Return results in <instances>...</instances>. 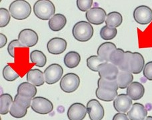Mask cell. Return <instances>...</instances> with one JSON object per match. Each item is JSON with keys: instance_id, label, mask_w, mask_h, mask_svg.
<instances>
[{"instance_id": "cell-1", "label": "cell", "mask_w": 152, "mask_h": 120, "mask_svg": "<svg viewBox=\"0 0 152 120\" xmlns=\"http://www.w3.org/2000/svg\"><path fill=\"white\" fill-rule=\"evenodd\" d=\"M9 11L11 15L15 20H23L31 15V7L25 0H15L10 4Z\"/></svg>"}, {"instance_id": "cell-2", "label": "cell", "mask_w": 152, "mask_h": 120, "mask_svg": "<svg viewBox=\"0 0 152 120\" xmlns=\"http://www.w3.org/2000/svg\"><path fill=\"white\" fill-rule=\"evenodd\" d=\"M34 12L42 20H50L55 15V5L50 0H39L34 5Z\"/></svg>"}, {"instance_id": "cell-3", "label": "cell", "mask_w": 152, "mask_h": 120, "mask_svg": "<svg viewBox=\"0 0 152 120\" xmlns=\"http://www.w3.org/2000/svg\"><path fill=\"white\" fill-rule=\"evenodd\" d=\"M72 34L78 42H86L93 36L94 28L88 21H80L73 27Z\"/></svg>"}, {"instance_id": "cell-4", "label": "cell", "mask_w": 152, "mask_h": 120, "mask_svg": "<svg viewBox=\"0 0 152 120\" xmlns=\"http://www.w3.org/2000/svg\"><path fill=\"white\" fill-rule=\"evenodd\" d=\"M31 108L34 112L42 115L51 113L53 110V103L43 97H35L32 100Z\"/></svg>"}, {"instance_id": "cell-5", "label": "cell", "mask_w": 152, "mask_h": 120, "mask_svg": "<svg viewBox=\"0 0 152 120\" xmlns=\"http://www.w3.org/2000/svg\"><path fill=\"white\" fill-rule=\"evenodd\" d=\"M60 88L66 93H73L76 91L80 84V78L74 73H68L64 75L60 81Z\"/></svg>"}, {"instance_id": "cell-6", "label": "cell", "mask_w": 152, "mask_h": 120, "mask_svg": "<svg viewBox=\"0 0 152 120\" xmlns=\"http://www.w3.org/2000/svg\"><path fill=\"white\" fill-rule=\"evenodd\" d=\"M43 73L46 83L48 85H53L61 80L64 69L59 64H53L46 68Z\"/></svg>"}, {"instance_id": "cell-7", "label": "cell", "mask_w": 152, "mask_h": 120, "mask_svg": "<svg viewBox=\"0 0 152 120\" xmlns=\"http://www.w3.org/2000/svg\"><path fill=\"white\" fill-rule=\"evenodd\" d=\"M39 40L37 33L31 29H24L18 35V40L23 48H31L36 45Z\"/></svg>"}, {"instance_id": "cell-8", "label": "cell", "mask_w": 152, "mask_h": 120, "mask_svg": "<svg viewBox=\"0 0 152 120\" xmlns=\"http://www.w3.org/2000/svg\"><path fill=\"white\" fill-rule=\"evenodd\" d=\"M119 70L116 65L110 62H104L98 67V73L100 78L106 80H116Z\"/></svg>"}, {"instance_id": "cell-9", "label": "cell", "mask_w": 152, "mask_h": 120, "mask_svg": "<svg viewBox=\"0 0 152 120\" xmlns=\"http://www.w3.org/2000/svg\"><path fill=\"white\" fill-rule=\"evenodd\" d=\"M107 14L102 7H94L86 13V18L88 22L93 25H101L105 21Z\"/></svg>"}, {"instance_id": "cell-10", "label": "cell", "mask_w": 152, "mask_h": 120, "mask_svg": "<svg viewBox=\"0 0 152 120\" xmlns=\"http://www.w3.org/2000/svg\"><path fill=\"white\" fill-rule=\"evenodd\" d=\"M87 111L90 120H102L105 115L104 108L97 100H91L87 103Z\"/></svg>"}, {"instance_id": "cell-11", "label": "cell", "mask_w": 152, "mask_h": 120, "mask_svg": "<svg viewBox=\"0 0 152 120\" xmlns=\"http://www.w3.org/2000/svg\"><path fill=\"white\" fill-rule=\"evenodd\" d=\"M134 18L140 25H147L152 21V10L146 5H140L134 10Z\"/></svg>"}, {"instance_id": "cell-12", "label": "cell", "mask_w": 152, "mask_h": 120, "mask_svg": "<svg viewBox=\"0 0 152 120\" xmlns=\"http://www.w3.org/2000/svg\"><path fill=\"white\" fill-rule=\"evenodd\" d=\"M88 113L87 108L81 103H74L67 110V118L69 120H83Z\"/></svg>"}, {"instance_id": "cell-13", "label": "cell", "mask_w": 152, "mask_h": 120, "mask_svg": "<svg viewBox=\"0 0 152 120\" xmlns=\"http://www.w3.org/2000/svg\"><path fill=\"white\" fill-rule=\"evenodd\" d=\"M67 42L61 37H53L47 43L48 52L53 55H59L66 51L67 48Z\"/></svg>"}, {"instance_id": "cell-14", "label": "cell", "mask_w": 152, "mask_h": 120, "mask_svg": "<svg viewBox=\"0 0 152 120\" xmlns=\"http://www.w3.org/2000/svg\"><path fill=\"white\" fill-rule=\"evenodd\" d=\"M132 106V100L127 94H120L113 100V107L119 113L128 112Z\"/></svg>"}, {"instance_id": "cell-15", "label": "cell", "mask_w": 152, "mask_h": 120, "mask_svg": "<svg viewBox=\"0 0 152 120\" xmlns=\"http://www.w3.org/2000/svg\"><path fill=\"white\" fill-rule=\"evenodd\" d=\"M148 116V111L142 103H135L130 108L127 116L130 120H144Z\"/></svg>"}, {"instance_id": "cell-16", "label": "cell", "mask_w": 152, "mask_h": 120, "mask_svg": "<svg viewBox=\"0 0 152 120\" xmlns=\"http://www.w3.org/2000/svg\"><path fill=\"white\" fill-rule=\"evenodd\" d=\"M126 93L132 100H139L142 99L144 95L145 88L142 83L137 81H133L127 88Z\"/></svg>"}, {"instance_id": "cell-17", "label": "cell", "mask_w": 152, "mask_h": 120, "mask_svg": "<svg viewBox=\"0 0 152 120\" xmlns=\"http://www.w3.org/2000/svg\"><path fill=\"white\" fill-rule=\"evenodd\" d=\"M144 66L145 60L142 54L138 52H133L130 64V72L132 74H139L143 70Z\"/></svg>"}, {"instance_id": "cell-18", "label": "cell", "mask_w": 152, "mask_h": 120, "mask_svg": "<svg viewBox=\"0 0 152 120\" xmlns=\"http://www.w3.org/2000/svg\"><path fill=\"white\" fill-rule=\"evenodd\" d=\"M28 82L33 84L36 87L43 86L45 81L44 73L39 69H32L28 72L26 74Z\"/></svg>"}, {"instance_id": "cell-19", "label": "cell", "mask_w": 152, "mask_h": 120, "mask_svg": "<svg viewBox=\"0 0 152 120\" xmlns=\"http://www.w3.org/2000/svg\"><path fill=\"white\" fill-rule=\"evenodd\" d=\"M117 49L116 45L112 42H105L99 46L97 49V56L105 62H110V57L114 50Z\"/></svg>"}, {"instance_id": "cell-20", "label": "cell", "mask_w": 152, "mask_h": 120, "mask_svg": "<svg viewBox=\"0 0 152 120\" xmlns=\"http://www.w3.org/2000/svg\"><path fill=\"white\" fill-rule=\"evenodd\" d=\"M66 23L67 19L66 16L61 13H57L49 20L48 25L53 31H59L64 29Z\"/></svg>"}, {"instance_id": "cell-21", "label": "cell", "mask_w": 152, "mask_h": 120, "mask_svg": "<svg viewBox=\"0 0 152 120\" xmlns=\"http://www.w3.org/2000/svg\"><path fill=\"white\" fill-rule=\"evenodd\" d=\"M37 92L36 87L29 82L21 83L17 89V94L31 99L35 97Z\"/></svg>"}, {"instance_id": "cell-22", "label": "cell", "mask_w": 152, "mask_h": 120, "mask_svg": "<svg viewBox=\"0 0 152 120\" xmlns=\"http://www.w3.org/2000/svg\"><path fill=\"white\" fill-rule=\"evenodd\" d=\"M134 76L131 72L119 71L116 81L119 88L126 89L133 82Z\"/></svg>"}, {"instance_id": "cell-23", "label": "cell", "mask_w": 152, "mask_h": 120, "mask_svg": "<svg viewBox=\"0 0 152 120\" xmlns=\"http://www.w3.org/2000/svg\"><path fill=\"white\" fill-rule=\"evenodd\" d=\"M81 61V56L80 53L76 51H69L67 53L64 57V62L65 65L67 67L73 69L75 68L80 64Z\"/></svg>"}, {"instance_id": "cell-24", "label": "cell", "mask_w": 152, "mask_h": 120, "mask_svg": "<svg viewBox=\"0 0 152 120\" xmlns=\"http://www.w3.org/2000/svg\"><path fill=\"white\" fill-rule=\"evenodd\" d=\"M122 21H123V17L121 13L118 12H112L107 15L105 23L106 26L110 28H116L121 26Z\"/></svg>"}, {"instance_id": "cell-25", "label": "cell", "mask_w": 152, "mask_h": 120, "mask_svg": "<svg viewBox=\"0 0 152 120\" xmlns=\"http://www.w3.org/2000/svg\"><path fill=\"white\" fill-rule=\"evenodd\" d=\"M13 102L12 95L8 94H3L0 96V113L6 115L10 113L11 105Z\"/></svg>"}, {"instance_id": "cell-26", "label": "cell", "mask_w": 152, "mask_h": 120, "mask_svg": "<svg viewBox=\"0 0 152 120\" xmlns=\"http://www.w3.org/2000/svg\"><path fill=\"white\" fill-rule=\"evenodd\" d=\"M96 97L104 102H110L113 101L118 96V91H110L97 88L96 91Z\"/></svg>"}, {"instance_id": "cell-27", "label": "cell", "mask_w": 152, "mask_h": 120, "mask_svg": "<svg viewBox=\"0 0 152 120\" xmlns=\"http://www.w3.org/2000/svg\"><path fill=\"white\" fill-rule=\"evenodd\" d=\"M30 61L38 67H44L47 63V58L42 51L34 50L30 53Z\"/></svg>"}, {"instance_id": "cell-28", "label": "cell", "mask_w": 152, "mask_h": 120, "mask_svg": "<svg viewBox=\"0 0 152 120\" xmlns=\"http://www.w3.org/2000/svg\"><path fill=\"white\" fill-rule=\"evenodd\" d=\"M125 51L120 48H117L115 50H114L111 53L110 57V62L112 64L116 65L117 67H119L120 65L124 58Z\"/></svg>"}, {"instance_id": "cell-29", "label": "cell", "mask_w": 152, "mask_h": 120, "mask_svg": "<svg viewBox=\"0 0 152 120\" xmlns=\"http://www.w3.org/2000/svg\"><path fill=\"white\" fill-rule=\"evenodd\" d=\"M28 113V110L23 108L20 105L13 102L12 105H11L10 113V115L15 118H22L26 116Z\"/></svg>"}, {"instance_id": "cell-30", "label": "cell", "mask_w": 152, "mask_h": 120, "mask_svg": "<svg viewBox=\"0 0 152 120\" xmlns=\"http://www.w3.org/2000/svg\"><path fill=\"white\" fill-rule=\"evenodd\" d=\"M97 86L99 88L110 91H118L119 87L116 80L110 81L104 79L99 78L97 81Z\"/></svg>"}, {"instance_id": "cell-31", "label": "cell", "mask_w": 152, "mask_h": 120, "mask_svg": "<svg viewBox=\"0 0 152 120\" xmlns=\"http://www.w3.org/2000/svg\"><path fill=\"white\" fill-rule=\"evenodd\" d=\"M100 36L104 40H112L115 38L118 34V30L116 28H110L107 26H105L100 30Z\"/></svg>"}, {"instance_id": "cell-32", "label": "cell", "mask_w": 152, "mask_h": 120, "mask_svg": "<svg viewBox=\"0 0 152 120\" xmlns=\"http://www.w3.org/2000/svg\"><path fill=\"white\" fill-rule=\"evenodd\" d=\"M104 62V60L98 56H91L87 59V65L89 69L93 72H98L99 66Z\"/></svg>"}, {"instance_id": "cell-33", "label": "cell", "mask_w": 152, "mask_h": 120, "mask_svg": "<svg viewBox=\"0 0 152 120\" xmlns=\"http://www.w3.org/2000/svg\"><path fill=\"white\" fill-rule=\"evenodd\" d=\"M3 76L6 81H13L20 77V75L10 65H7L3 70Z\"/></svg>"}, {"instance_id": "cell-34", "label": "cell", "mask_w": 152, "mask_h": 120, "mask_svg": "<svg viewBox=\"0 0 152 120\" xmlns=\"http://www.w3.org/2000/svg\"><path fill=\"white\" fill-rule=\"evenodd\" d=\"M133 52L129 51H125V56L122 64L118 67L119 71L130 72V64H131V59Z\"/></svg>"}, {"instance_id": "cell-35", "label": "cell", "mask_w": 152, "mask_h": 120, "mask_svg": "<svg viewBox=\"0 0 152 120\" xmlns=\"http://www.w3.org/2000/svg\"><path fill=\"white\" fill-rule=\"evenodd\" d=\"M32 100L33 99H31V98H28L26 97L21 96V95H20L18 94H16L13 102H15L17 104L20 105L21 107H23V108L28 110L29 108L31 107Z\"/></svg>"}, {"instance_id": "cell-36", "label": "cell", "mask_w": 152, "mask_h": 120, "mask_svg": "<svg viewBox=\"0 0 152 120\" xmlns=\"http://www.w3.org/2000/svg\"><path fill=\"white\" fill-rule=\"evenodd\" d=\"M11 19L10 11L5 8H0V27L4 28L9 24Z\"/></svg>"}, {"instance_id": "cell-37", "label": "cell", "mask_w": 152, "mask_h": 120, "mask_svg": "<svg viewBox=\"0 0 152 120\" xmlns=\"http://www.w3.org/2000/svg\"><path fill=\"white\" fill-rule=\"evenodd\" d=\"M78 9L81 12H88L91 8L93 5L92 0H77L76 1Z\"/></svg>"}, {"instance_id": "cell-38", "label": "cell", "mask_w": 152, "mask_h": 120, "mask_svg": "<svg viewBox=\"0 0 152 120\" xmlns=\"http://www.w3.org/2000/svg\"><path fill=\"white\" fill-rule=\"evenodd\" d=\"M15 48H23L18 40H13L11 42L7 47V51L12 58H15Z\"/></svg>"}, {"instance_id": "cell-39", "label": "cell", "mask_w": 152, "mask_h": 120, "mask_svg": "<svg viewBox=\"0 0 152 120\" xmlns=\"http://www.w3.org/2000/svg\"><path fill=\"white\" fill-rule=\"evenodd\" d=\"M143 74L147 80L152 81V61H149L145 65Z\"/></svg>"}, {"instance_id": "cell-40", "label": "cell", "mask_w": 152, "mask_h": 120, "mask_svg": "<svg viewBox=\"0 0 152 120\" xmlns=\"http://www.w3.org/2000/svg\"><path fill=\"white\" fill-rule=\"evenodd\" d=\"M112 120H129L128 116L123 113H118L113 116Z\"/></svg>"}, {"instance_id": "cell-41", "label": "cell", "mask_w": 152, "mask_h": 120, "mask_svg": "<svg viewBox=\"0 0 152 120\" xmlns=\"http://www.w3.org/2000/svg\"><path fill=\"white\" fill-rule=\"evenodd\" d=\"M7 42V37L5 36L4 34H0V48H3L4 47V46L6 45Z\"/></svg>"}, {"instance_id": "cell-42", "label": "cell", "mask_w": 152, "mask_h": 120, "mask_svg": "<svg viewBox=\"0 0 152 120\" xmlns=\"http://www.w3.org/2000/svg\"><path fill=\"white\" fill-rule=\"evenodd\" d=\"M144 120H152V116H147Z\"/></svg>"}]
</instances>
